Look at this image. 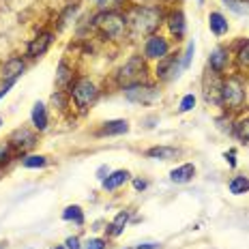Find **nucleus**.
<instances>
[{"instance_id":"nucleus-20","label":"nucleus","mask_w":249,"mask_h":249,"mask_svg":"<svg viewBox=\"0 0 249 249\" xmlns=\"http://www.w3.org/2000/svg\"><path fill=\"white\" fill-rule=\"evenodd\" d=\"M168 26H170V30H172V35L183 37L185 35V15H183V11H174L172 15H170Z\"/></svg>"},{"instance_id":"nucleus-23","label":"nucleus","mask_w":249,"mask_h":249,"mask_svg":"<svg viewBox=\"0 0 249 249\" xmlns=\"http://www.w3.org/2000/svg\"><path fill=\"white\" fill-rule=\"evenodd\" d=\"M245 191H249V178H245V176H234V178L230 180V194L241 196V194H245Z\"/></svg>"},{"instance_id":"nucleus-27","label":"nucleus","mask_w":249,"mask_h":249,"mask_svg":"<svg viewBox=\"0 0 249 249\" xmlns=\"http://www.w3.org/2000/svg\"><path fill=\"white\" fill-rule=\"evenodd\" d=\"M97 4H99L101 13H107V11H118L124 4V0H97Z\"/></svg>"},{"instance_id":"nucleus-30","label":"nucleus","mask_w":249,"mask_h":249,"mask_svg":"<svg viewBox=\"0 0 249 249\" xmlns=\"http://www.w3.org/2000/svg\"><path fill=\"white\" fill-rule=\"evenodd\" d=\"M194 106H196V97H194V95H185L183 101H180V107H178V110H180V112H189Z\"/></svg>"},{"instance_id":"nucleus-6","label":"nucleus","mask_w":249,"mask_h":249,"mask_svg":"<svg viewBox=\"0 0 249 249\" xmlns=\"http://www.w3.org/2000/svg\"><path fill=\"white\" fill-rule=\"evenodd\" d=\"M124 97L131 103H155V101H159L161 92H159V88L142 82V84H133V86L124 88Z\"/></svg>"},{"instance_id":"nucleus-19","label":"nucleus","mask_w":249,"mask_h":249,"mask_svg":"<svg viewBox=\"0 0 249 249\" xmlns=\"http://www.w3.org/2000/svg\"><path fill=\"white\" fill-rule=\"evenodd\" d=\"M33 124L39 131H45L48 129V114H45V106L43 103H35L33 107Z\"/></svg>"},{"instance_id":"nucleus-12","label":"nucleus","mask_w":249,"mask_h":249,"mask_svg":"<svg viewBox=\"0 0 249 249\" xmlns=\"http://www.w3.org/2000/svg\"><path fill=\"white\" fill-rule=\"evenodd\" d=\"M24 69H26V65L22 58H9L2 67V80H7V82L18 80V77L24 73Z\"/></svg>"},{"instance_id":"nucleus-14","label":"nucleus","mask_w":249,"mask_h":249,"mask_svg":"<svg viewBox=\"0 0 249 249\" xmlns=\"http://www.w3.org/2000/svg\"><path fill=\"white\" fill-rule=\"evenodd\" d=\"M146 155H148V157H153V159L170 161V159H176V157H178L180 150H178V148H174V146H155V148H148V150H146Z\"/></svg>"},{"instance_id":"nucleus-25","label":"nucleus","mask_w":249,"mask_h":249,"mask_svg":"<svg viewBox=\"0 0 249 249\" xmlns=\"http://www.w3.org/2000/svg\"><path fill=\"white\" fill-rule=\"evenodd\" d=\"M22 163H24V168H43L48 163V159L43 155H28V157L22 159Z\"/></svg>"},{"instance_id":"nucleus-32","label":"nucleus","mask_w":249,"mask_h":249,"mask_svg":"<svg viewBox=\"0 0 249 249\" xmlns=\"http://www.w3.org/2000/svg\"><path fill=\"white\" fill-rule=\"evenodd\" d=\"M52 103H54V106H58L60 110H65V107H67V103H65V97H62V92H60V90H56L54 95H52Z\"/></svg>"},{"instance_id":"nucleus-21","label":"nucleus","mask_w":249,"mask_h":249,"mask_svg":"<svg viewBox=\"0 0 249 249\" xmlns=\"http://www.w3.org/2000/svg\"><path fill=\"white\" fill-rule=\"evenodd\" d=\"M127 221H129V213L127 211H123V213H118L116 215V219L110 224V234L112 236H118L121 232L124 230V226H127Z\"/></svg>"},{"instance_id":"nucleus-11","label":"nucleus","mask_w":249,"mask_h":249,"mask_svg":"<svg viewBox=\"0 0 249 249\" xmlns=\"http://www.w3.org/2000/svg\"><path fill=\"white\" fill-rule=\"evenodd\" d=\"M50 45H52V33H43V35H39L37 39L30 41L26 54H28L30 58H39V56H43L45 52H48Z\"/></svg>"},{"instance_id":"nucleus-36","label":"nucleus","mask_w":249,"mask_h":249,"mask_svg":"<svg viewBox=\"0 0 249 249\" xmlns=\"http://www.w3.org/2000/svg\"><path fill=\"white\" fill-rule=\"evenodd\" d=\"M54 249H65V247H54Z\"/></svg>"},{"instance_id":"nucleus-37","label":"nucleus","mask_w":249,"mask_h":249,"mask_svg":"<svg viewBox=\"0 0 249 249\" xmlns=\"http://www.w3.org/2000/svg\"><path fill=\"white\" fill-rule=\"evenodd\" d=\"M0 124H2V118H0Z\"/></svg>"},{"instance_id":"nucleus-33","label":"nucleus","mask_w":249,"mask_h":249,"mask_svg":"<svg viewBox=\"0 0 249 249\" xmlns=\"http://www.w3.org/2000/svg\"><path fill=\"white\" fill-rule=\"evenodd\" d=\"M67 249H82V247H80V241H77L75 236L67 238Z\"/></svg>"},{"instance_id":"nucleus-7","label":"nucleus","mask_w":249,"mask_h":249,"mask_svg":"<svg viewBox=\"0 0 249 249\" xmlns=\"http://www.w3.org/2000/svg\"><path fill=\"white\" fill-rule=\"evenodd\" d=\"M221 86H224V82L219 80L217 71L215 73H206L204 82H202L206 103H211V106H221Z\"/></svg>"},{"instance_id":"nucleus-9","label":"nucleus","mask_w":249,"mask_h":249,"mask_svg":"<svg viewBox=\"0 0 249 249\" xmlns=\"http://www.w3.org/2000/svg\"><path fill=\"white\" fill-rule=\"evenodd\" d=\"M168 52H170V43L163 37H159V35H150V37L146 39V45H144V54H146V58L161 60V58L168 56Z\"/></svg>"},{"instance_id":"nucleus-17","label":"nucleus","mask_w":249,"mask_h":249,"mask_svg":"<svg viewBox=\"0 0 249 249\" xmlns=\"http://www.w3.org/2000/svg\"><path fill=\"white\" fill-rule=\"evenodd\" d=\"M209 65H211V69H213V71H217V73H219V71H224V69H226V65H228V50L217 48V50L211 54Z\"/></svg>"},{"instance_id":"nucleus-10","label":"nucleus","mask_w":249,"mask_h":249,"mask_svg":"<svg viewBox=\"0 0 249 249\" xmlns=\"http://www.w3.org/2000/svg\"><path fill=\"white\" fill-rule=\"evenodd\" d=\"M180 69H183V65H180V60L176 56H165L157 65V77H161V80H174V77H178Z\"/></svg>"},{"instance_id":"nucleus-13","label":"nucleus","mask_w":249,"mask_h":249,"mask_svg":"<svg viewBox=\"0 0 249 249\" xmlns=\"http://www.w3.org/2000/svg\"><path fill=\"white\" fill-rule=\"evenodd\" d=\"M129 180V172L127 170H116V172H112L107 178H103V189L106 191H114L118 189L121 185H124Z\"/></svg>"},{"instance_id":"nucleus-26","label":"nucleus","mask_w":249,"mask_h":249,"mask_svg":"<svg viewBox=\"0 0 249 249\" xmlns=\"http://www.w3.org/2000/svg\"><path fill=\"white\" fill-rule=\"evenodd\" d=\"M234 133L243 142H249V118H241V121L234 124Z\"/></svg>"},{"instance_id":"nucleus-18","label":"nucleus","mask_w":249,"mask_h":249,"mask_svg":"<svg viewBox=\"0 0 249 249\" xmlns=\"http://www.w3.org/2000/svg\"><path fill=\"white\" fill-rule=\"evenodd\" d=\"M209 26H211V30L217 35V37H221V35H226L228 33V22H226V18L221 13H217V11H213L209 15Z\"/></svg>"},{"instance_id":"nucleus-4","label":"nucleus","mask_w":249,"mask_h":249,"mask_svg":"<svg viewBox=\"0 0 249 249\" xmlns=\"http://www.w3.org/2000/svg\"><path fill=\"white\" fill-rule=\"evenodd\" d=\"M144 77H146V62L142 56H131L118 71L116 80L121 86H133V84H142Z\"/></svg>"},{"instance_id":"nucleus-3","label":"nucleus","mask_w":249,"mask_h":249,"mask_svg":"<svg viewBox=\"0 0 249 249\" xmlns=\"http://www.w3.org/2000/svg\"><path fill=\"white\" fill-rule=\"evenodd\" d=\"M221 106L230 107L232 112L241 110L245 106V82L238 75L228 77L221 86Z\"/></svg>"},{"instance_id":"nucleus-8","label":"nucleus","mask_w":249,"mask_h":249,"mask_svg":"<svg viewBox=\"0 0 249 249\" xmlns=\"http://www.w3.org/2000/svg\"><path fill=\"white\" fill-rule=\"evenodd\" d=\"M35 144H37V136L26 127L15 129L11 133V138H9V146L13 150H18V153H26V150H30Z\"/></svg>"},{"instance_id":"nucleus-24","label":"nucleus","mask_w":249,"mask_h":249,"mask_svg":"<svg viewBox=\"0 0 249 249\" xmlns=\"http://www.w3.org/2000/svg\"><path fill=\"white\" fill-rule=\"evenodd\" d=\"M62 219H65V221H75L77 226L84 224V215H82L80 206H67L65 213H62Z\"/></svg>"},{"instance_id":"nucleus-22","label":"nucleus","mask_w":249,"mask_h":249,"mask_svg":"<svg viewBox=\"0 0 249 249\" xmlns=\"http://www.w3.org/2000/svg\"><path fill=\"white\" fill-rule=\"evenodd\" d=\"M56 84L58 86H67V84H73V73L69 71L67 62L62 60L58 65V75H56Z\"/></svg>"},{"instance_id":"nucleus-16","label":"nucleus","mask_w":249,"mask_h":249,"mask_svg":"<svg viewBox=\"0 0 249 249\" xmlns=\"http://www.w3.org/2000/svg\"><path fill=\"white\" fill-rule=\"evenodd\" d=\"M129 131V123L127 121H107L103 123L99 136H121V133Z\"/></svg>"},{"instance_id":"nucleus-15","label":"nucleus","mask_w":249,"mask_h":249,"mask_svg":"<svg viewBox=\"0 0 249 249\" xmlns=\"http://www.w3.org/2000/svg\"><path fill=\"white\" fill-rule=\"evenodd\" d=\"M194 176H196V168L191 163H185L170 172V180H172V183H189Z\"/></svg>"},{"instance_id":"nucleus-1","label":"nucleus","mask_w":249,"mask_h":249,"mask_svg":"<svg viewBox=\"0 0 249 249\" xmlns=\"http://www.w3.org/2000/svg\"><path fill=\"white\" fill-rule=\"evenodd\" d=\"M127 28L131 30V37H142V35H153L157 26L161 24V9L148 7V4H138L127 15Z\"/></svg>"},{"instance_id":"nucleus-34","label":"nucleus","mask_w":249,"mask_h":249,"mask_svg":"<svg viewBox=\"0 0 249 249\" xmlns=\"http://www.w3.org/2000/svg\"><path fill=\"white\" fill-rule=\"evenodd\" d=\"M138 249H159V243H144V245H140Z\"/></svg>"},{"instance_id":"nucleus-2","label":"nucleus","mask_w":249,"mask_h":249,"mask_svg":"<svg viewBox=\"0 0 249 249\" xmlns=\"http://www.w3.org/2000/svg\"><path fill=\"white\" fill-rule=\"evenodd\" d=\"M95 26L106 35L107 39H123L127 33V18L121 15L118 11H107V13H99L95 18Z\"/></svg>"},{"instance_id":"nucleus-29","label":"nucleus","mask_w":249,"mask_h":249,"mask_svg":"<svg viewBox=\"0 0 249 249\" xmlns=\"http://www.w3.org/2000/svg\"><path fill=\"white\" fill-rule=\"evenodd\" d=\"M11 146H9V142L4 144V142H0V165H4L9 161V157H11Z\"/></svg>"},{"instance_id":"nucleus-5","label":"nucleus","mask_w":249,"mask_h":249,"mask_svg":"<svg viewBox=\"0 0 249 249\" xmlns=\"http://www.w3.org/2000/svg\"><path fill=\"white\" fill-rule=\"evenodd\" d=\"M71 97H73L75 106L80 107V110H88V107L92 106V103L97 101V97H99V90H97V86L92 84L90 80H86V77H82V80H77L71 84Z\"/></svg>"},{"instance_id":"nucleus-31","label":"nucleus","mask_w":249,"mask_h":249,"mask_svg":"<svg viewBox=\"0 0 249 249\" xmlns=\"http://www.w3.org/2000/svg\"><path fill=\"white\" fill-rule=\"evenodd\" d=\"M84 249H106V241L103 238H90V241H86Z\"/></svg>"},{"instance_id":"nucleus-28","label":"nucleus","mask_w":249,"mask_h":249,"mask_svg":"<svg viewBox=\"0 0 249 249\" xmlns=\"http://www.w3.org/2000/svg\"><path fill=\"white\" fill-rule=\"evenodd\" d=\"M236 60H238V65L241 67H249V41H245V43L238 48Z\"/></svg>"},{"instance_id":"nucleus-35","label":"nucleus","mask_w":249,"mask_h":249,"mask_svg":"<svg viewBox=\"0 0 249 249\" xmlns=\"http://www.w3.org/2000/svg\"><path fill=\"white\" fill-rule=\"evenodd\" d=\"M133 187H136V189H144V187H146V180L136 178V180H133Z\"/></svg>"}]
</instances>
